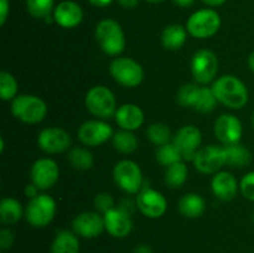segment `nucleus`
<instances>
[{
	"label": "nucleus",
	"mask_w": 254,
	"mask_h": 253,
	"mask_svg": "<svg viewBox=\"0 0 254 253\" xmlns=\"http://www.w3.org/2000/svg\"><path fill=\"white\" fill-rule=\"evenodd\" d=\"M94 206H96V208L99 212H102L104 215L109 210L114 208V198L112 197L111 193L101 192L98 195H96V197H94Z\"/></svg>",
	"instance_id": "e433bc0d"
},
{
	"label": "nucleus",
	"mask_w": 254,
	"mask_h": 253,
	"mask_svg": "<svg viewBox=\"0 0 254 253\" xmlns=\"http://www.w3.org/2000/svg\"><path fill=\"white\" fill-rule=\"evenodd\" d=\"M51 253H79V241L76 233L67 230L57 232L52 242Z\"/></svg>",
	"instance_id": "393cba45"
},
{
	"label": "nucleus",
	"mask_w": 254,
	"mask_h": 253,
	"mask_svg": "<svg viewBox=\"0 0 254 253\" xmlns=\"http://www.w3.org/2000/svg\"><path fill=\"white\" fill-rule=\"evenodd\" d=\"M146 1L151 2V4H159V2H163L165 1V0H146Z\"/></svg>",
	"instance_id": "de8ad7c7"
},
{
	"label": "nucleus",
	"mask_w": 254,
	"mask_h": 253,
	"mask_svg": "<svg viewBox=\"0 0 254 253\" xmlns=\"http://www.w3.org/2000/svg\"><path fill=\"white\" fill-rule=\"evenodd\" d=\"M12 243H14V233L9 228H2L0 231V247H1V250H9V248H11Z\"/></svg>",
	"instance_id": "4c0bfd02"
},
{
	"label": "nucleus",
	"mask_w": 254,
	"mask_h": 253,
	"mask_svg": "<svg viewBox=\"0 0 254 253\" xmlns=\"http://www.w3.org/2000/svg\"><path fill=\"white\" fill-rule=\"evenodd\" d=\"M117 1H118V4L121 5V6H123L124 9H134V7L139 4L140 0H117Z\"/></svg>",
	"instance_id": "a19ab883"
},
{
	"label": "nucleus",
	"mask_w": 254,
	"mask_h": 253,
	"mask_svg": "<svg viewBox=\"0 0 254 253\" xmlns=\"http://www.w3.org/2000/svg\"><path fill=\"white\" fill-rule=\"evenodd\" d=\"M206 202L198 193H186L179 201V211L188 218H197L205 212Z\"/></svg>",
	"instance_id": "b1692460"
},
{
	"label": "nucleus",
	"mask_w": 254,
	"mask_h": 253,
	"mask_svg": "<svg viewBox=\"0 0 254 253\" xmlns=\"http://www.w3.org/2000/svg\"><path fill=\"white\" fill-rule=\"evenodd\" d=\"M193 1H195V0H174V2L181 7L190 6V5L193 4Z\"/></svg>",
	"instance_id": "a18cd8bd"
},
{
	"label": "nucleus",
	"mask_w": 254,
	"mask_h": 253,
	"mask_svg": "<svg viewBox=\"0 0 254 253\" xmlns=\"http://www.w3.org/2000/svg\"><path fill=\"white\" fill-rule=\"evenodd\" d=\"M156 160L163 166H170L183 160V155L174 143L164 144L156 150Z\"/></svg>",
	"instance_id": "7c9ffc66"
},
{
	"label": "nucleus",
	"mask_w": 254,
	"mask_h": 253,
	"mask_svg": "<svg viewBox=\"0 0 254 253\" xmlns=\"http://www.w3.org/2000/svg\"><path fill=\"white\" fill-rule=\"evenodd\" d=\"M112 143H113L114 149L122 154H131L138 149V139L135 134L130 130H124V129H121L113 134Z\"/></svg>",
	"instance_id": "cd10ccee"
},
{
	"label": "nucleus",
	"mask_w": 254,
	"mask_h": 253,
	"mask_svg": "<svg viewBox=\"0 0 254 253\" xmlns=\"http://www.w3.org/2000/svg\"><path fill=\"white\" fill-rule=\"evenodd\" d=\"M56 215V202L47 193H39L30 198L25 208V217L32 227H46Z\"/></svg>",
	"instance_id": "39448f33"
},
{
	"label": "nucleus",
	"mask_w": 254,
	"mask_h": 253,
	"mask_svg": "<svg viewBox=\"0 0 254 253\" xmlns=\"http://www.w3.org/2000/svg\"><path fill=\"white\" fill-rule=\"evenodd\" d=\"M113 178L117 185L127 193H138L143 189V174L135 161L121 160L113 169Z\"/></svg>",
	"instance_id": "6e6552de"
},
{
	"label": "nucleus",
	"mask_w": 254,
	"mask_h": 253,
	"mask_svg": "<svg viewBox=\"0 0 254 253\" xmlns=\"http://www.w3.org/2000/svg\"><path fill=\"white\" fill-rule=\"evenodd\" d=\"M92 5L94 6H98V7H104V6H108L113 2V0H88Z\"/></svg>",
	"instance_id": "79ce46f5"
},
{
	"label": "nucleus",
	"mask_w": 254,
	"mask_h": 253,
	"mask_svg": "<svg viewBox=\"0 0 254 253\" xmlns=\"http://www.w3.org/2000/svg\"><path fill=\"white\" fill-rule=\"evenodd\" d=\"M133 253H153V250L148 245H140L134 250Z\"/></svg>",
	"instance_id": "37998d69"
},
{
	"label": "nucleus",
	"mask_w": 254,
	"mask_h": 253,
	"mask_svg": "<svg viewBox=\"0 0 254 253\" xmlns=\"http://www.w3.org/2000/svg\"><path fill=\"white\" fill-rule=\"evenodd\" d=\"M202 141L201 130L195 126H185L176 131L173 143L183 155V159L193 161Z\"/></svg>",
	"instance_id": "2eb2a0df"
},
{
	"label": "nucleus",
	"mask_w": 254,
	"mask_h": 253,
	"mask_svg": "<svg viewBox=\"0 0 254 253\" xmlns=\"http://www.w3.org/2000/svg\"><path fill=\"white\" fill-rule=\"evenodd\" d=\"M241 193L245 196L247 200L254 201V171L246 174L240 183Z\"/></svg>",
	"instance_id": "c9c22d12"
},
{
	"label": "nucleus",
	"mask_w": 254,
	"mask_h": 253,
	"mask_svg": "<svg viewBox=\"0 0 254 253\" xmlns=\"http://www.w3.org/2000/svg\"><path fill=\"white\" fill-rule=\"evenodd\" d=\"M71 136L64 129L50 126L40 131L37 144L40 149L47 154H60L68 150L71 146Z\"/></svg>",
	"instance_id": "dca6fc26"
},
{
	"label": "nucleus",
	"mask_w": 254,
	"mask_h": 253,
	"mask_svg": "<svg viewBox=\"0 0 254 253\" xmlns=\"http://www.w3.org/2000/svg\"><path fill=\"white\" fill-rule=\"evenodd\" d=\"M218 72V59L211 50H198L191 59V73L198 84H207Z\"/></svg>",
	"instance_id": "1a4fd4ad"
},
{
	"label": "nucleus",
	"mask_w": 254,
	"mask_h": 253,
	"mask_svg": "<svg viewBox=\"0 0 254 253\" xmlns=\"http://www.w3.org/2000/svg\"><path fill=\"white\" fill-rule=\"evenodd\" d=\"M72 228L77 236L83 238H96L106 230L104 217L98 212L86 211L78 213L72 221Z\"/></svg>",
	"instance_id": "f3484780"
},
{
	"label": "nucleus",
	"mask_w": 254,
	"mask_h": 253,
	"mask_svg": "<svg viewBox=\"0 0 254 253\" xmlns=\"http://www.w3.org/2000/svg\"><path fill=\"white\" fill-rule=\"evenodd\" d=\"M136 206L144 216L149 218H159L166 212L168 201L158 190L143 188L136 195Z\"/></svg>",
	"instance_id": "f8f14e48"
},
{
	"label": "nucleus",
	"mask_w": 254,
	"mask_h": 253,
	"mask_svg": "<svg viewBox=\"0 0 254 253\" xmlns=\"http://www.w3.org/2000/svg\"><path fill=\"white\" fill-rule=\"evenodd\" d=\"M113 129L104 121L94 119V121L84 122L77 131L79 141L86 146H99L113 138Z\"/></svg>",
	"instance_id": "9b49d317"
},
{
	"label": "nucleus",
	"mask_w": 254,
	"mask_h": 253,
	"mask_svg": "<svg viewBox=\"0 0 254 253\" xmlns=\"http://www.w3.org/2000/svg\"><path fill=\"white\" fill-rule=\"evenodd\" d=\"M2 150H4V139L0 138V151L2 153Z\"/></svg>",
	"instance_id": "09e8293b"
},
{
	"label": "nucleus",
	"mask_w": 254,
	"mask_h": 253,
	"mask_svg": "<svg viewBox=\"0 0 254 253\" xmlns=\"http://www.w3.org/2000/svg\"><path fill=\"white\" fill-rule=\"evenodd\" d=\"M97 42L104 54L117 56L126 47V36L119 22L113 19H104L98 22L94 31Z\"/></svg>",
	"instance_id": "f03ea898"
},
{
	"label": "nucleus",
	"mask_w": 254,
	"mask_h": 253,
	"mask_svg": "<svg viewBox=\"0 0 254 253\" xmlns=\"http://www.w3.org/2000/svg\"><path fill=\"white\" fill-rule=\"evenodd\" d=\"M11 113L15 118L27 124H36L44 121L47 106L40 97L34 94H20L11 101Z\"/></svg>",
	"instance_id": "7ed1b4c3"
},
{
	"label": "nucleus",
	"mask_w": 254,
	"mask_h": 253,
	"mask_svg": "<svg viewBox=\"0 0 254 253\" xmlns=\"http://www.w3.org/2000/svg\"><path fill=\"white\" fill-rule=\"evenodd\" d=\"M253 221H254V212H253Z\"/></svg>",
	"instance_id": "3c124183"
},
{
	"label": "nucleus",
	"mask_w": 254,
	"mask_h": 253,
	"mask_svg": "<svg viewBox=\"0 0 254 253\" xmlns=\"http://www.w3.org/2000/svg\"><path fill=\"white\" fill-rule=\"evenodd\" d=\"M32 184L39 190H49L60 178V168L55 160L50 158L39 159L32 165L30 171Z\"/></svg>",
	"instance_id": "ddd939ff"
},
{
	"label": "nucleus",
	"mask_w": 254,
	"mask_h": 253,
	"mask_svg": "<svg viewBox=\"0 0 254 253\" xmlns=\"http://www.w3.org/2000/svg\"><path fill=\"white\" fill-rule=\"evenodd\" d=\"M216 98L223 106L232 109H241L248 103V89L238 77L225 74L216 79L211 86Z\"/></svg>",
	"instance_id": "f257e3e1"
},
{
	"label": "nucleus",
	"mask_w": 254,
	"mask_h": 253,
	"mask_svg": "<svg viewBox=\"0 0 254 253\" xmlns=\"http://www.w3.org/2000/svg\"><path fill=\"white\" fill-rule=\"evenodd\" d=\"M213 195L222 201H231L237 195L240 185L237 179L228 171H218L211 181Z\"/></svg>",
	"instance_id": "aec40b11"
},
{
	"label": "nucleus",
	"mask_w": 254,
	"mask_h": 253,
	"mask_svg": "<svg viewBox=\"0 0 254 253\" xmlns=\"http://www.w3.org/2000/svg\"><path fill=\"white\" fill-rule=\"evenodd\" d=\"M9 0H0V25H4L9 15Z\"/></svg>",
	"instance_id": "58836bf2"
},
{
	"label": "nucleus",
	"mask_w": 254,
	"mask_h": 253,
	"mask_svg": "<svg viewBox=\"0 0 254 253\" xmlns=\"http://www.w3.org/2000/svg\"><path fill=\"white\" fill-rule=\"evenodd\" d=\"M87 111L99 119H109L117 112L114 93L106 86H94L87 92L84 98Z\"/></svg>",
	"instance_id": "20e7f679"
},
{
	"label": "nucleus",
	"mask_w": 254,
	"mask_h": 253,
	"mask_svg": "<svg viewBox=\"0 0 254 253\" xmlns=\"http://www.w3.org/2000/svg\"><path fill=\"white\" fill-rule=\"evenodd\" d=\"M196 170L202 174H216L226 165L225 148L218 145H206L198 149L193 159Z\"/></svg>",
	"instance_id": "9d476101"
},
{
	"label": "nucleus",
	"mask_w": 254,
	"mask_h": 253,
	"mask_svg": "<svg viewBox=\"0 0 254 253\" xmlns=\"http://www.w3.org/2000/svg\"><path fill=\"white\" fill-rule=\"evenodd\" d=\"M201 87L198 86V83H186L184 86L180 87V89L178 91V103L181 107H185V108H193L195 109L196 104H197L198 97H200Z\"/></svg>",
	"instance_id": "c756f323"
},
{
	"label": "nucleus",
	"mask_w": 254,
	"mask_h": 253,
	"mask_svg": "<svg viewBox=\"0 0 254 253\" xmlns=\"http://www.w3.org/2000/svg\"><path fill=\"white\" fill-rule=\"evenodd\" d=\"M25 195L29 198L35 197V196L39 195V189H37V186H35L34 184H29V185H26V188H25Z\"/></svg>",
	"instance_id": "ea45409f"
},
{
	"label": "nucleus",
	"mask_w": 254,
	"mask_h": 253,
	"mask_svg": "<svg viewBox=\"0 0 254 253\" xmlns=\"http://www.w3.org/2000/svg\"><path fill=\"white\" fill-rule=\"evenodd\" d=\"M189 176V170L186 164L183 160L179 163L173 164V165L168 166L165 171V176L164 180L165 184L171 189H179L186 183Z\"/></svg>",
	"instance_id": "bb28decb"
},
{
	"label": "nucleus",
	"mask_w": 254,
	"mask_h": 253,
	"mask_svg": "<svg viewBox=\"0 0 254 253\" xmlns=\"http://www.w3.org/2000/svg\"><path fill=\"white\" fill-rule=\"evenodd\" d=\"M106 231L116 238H124L133 230L130 213L123 207H114L103 215Z\"/></svg>",
	"instance_id": "a211bd4d"
},
{
	"label": "nucleus",
	"mask_w": 254,
	"mask_h": 253,
	"mask_svg": "<svg viewBox=\"0 0 254 253\" xmlns=\"http://www.w3.org/2000/svg\"><path fill=\"white\" fill-rule=\"evenodd\" d=\"M54 2L55 0H26L27 11L36 19H45L51 14Z\"/></svg>",
	"instance_id": "f704fd0d"
},
{
	"label": "nucleus",
	"mask_w": 254,
	"mask_h": 253,
	"mask_svg": "<svg viewBox=\"0 0 254 253\" xmlns=\"http://www.w3.org/2000/svg\"><path fill=\"white\" fill-rule=\"evenodd\" d=\"M226 153V165L233 169H243L252 161V154L250 149L243 144L237 143L232 145H223Z\"/></svg>",
	"instance_id": "5701e85b"
},
{
	"label": "nucleus",
	"mask_w": 254,
	"mask_h": 253,
	"mask_svg": "<svg viewBox=\"0 0 254 253\" xmlns=\"http://www.w3.org/2000/svg\"><path fill=\"white\" fill-rule=\"evenodd\" d=\"M213 130L218 141L225 146L241 143L242 139V123L235 114L226 113L218 117L215 122Z\"/></svg>",
	"instance_id": "4468645a"
},
{
	"label": "nucleus",
	"mask_w": 254,
	"mask_h": 253,
	"mask_svg": "<svg viewBox=\"0 0 254 253\" xmlns=\"http://www.w3.org/2000/svg\"><path fill=\"white\" fill-rule=\"evenodd\" d=\"M68 161L72 168L81 171L89 170L94 164L93 154L88 149L82 148V146H74V148L69 149Z\"/></svg>",
	"instance_id": "c85d7f7f"
},
{
	"label": "nucleus",
	"mask_w": 254,
	"mask_h": 253,
	"mask_svg": "<svg viewBox=\"0 0 254 253\" xmlns=\"http://www.w3.org/2000/svg\"><path fill=\"white\" fill-rule=\"evenodd\" d=\"M205 4L210 5V6H220V5L225 4L227 0H202Z\"/></svg>",
	"instance_id": "c03bdc74"
},
{
	"label": "nucleus",
	"mask_w": 254,
	"mask_h": 253,
	"mask_svg": "<svg viewBox=\"0 0 254 253\" xmlns=\"http://www.w3.org/2000/svg\"><path fill=\"white\" fill-rule=\"evenodd\" d=\"M188 39V30L180 24H171L164 29L161 34V44L164 49L176 51L185 45Z\"/></svg>",
	"instance_id": "4be33fe9"
},
{
	"label": "nucleus",
	"mask_w": 254,
	"mask_h": 253,
	"mask_svg": "<svg viewBox=\"0 0 254 253\" xmlns=\"http://www.w3.org/2000/svg\"><path fill=\"white\" fill-rule=\"evenodd\" d=\"M54 20L64 29H73L83 20V10L77 2L64 0L55 7Z\"/></svg>",
	"instance_id": "6ab92c4d"
},
{
	"label": "nucleus",
	"mask_w": 254,
	"mask_h": 253,
	"mask_svg": "<svg viewBox=\"0 0 254 253\" xmlns=\"http://www.w3.org/2000/svg\"><path fill=\"white\" fill-rule=\"evenodd\" d=\"M221 17L212 9H201L193 12L186 22V30L195 39H208L218 32Z\"/></svg>",
	"instance_id": "0eeeda50"
},
{
	"label": "nucleus",
	"mask_w": 254,
	"mask_h": 253,
	"mask_svg": "<svg viewBox=\"0 0 254 253\" xmlns=\"http://www.w3.org/2000/svg\"><path fill=\"white\" fill-rule=\"evenodd\" d=\"M217 102V98L211 87H201L200 97H198L195 111L200 112V113H210L216 108Z\"/></svg>",
	"instance_id": "72a5a7b5"
},
{
	"label": "nucleus",
	"mask_w": 254,
	"mask_h": 253,
	"mask_svg": "<svg viewBox=\"0 0 254 253\" xmlns=\"http://www.w3.org/2000/svg\"><path fill=\"white\" fill-rule=\"evenodd\" d=\"M117 124L124 130H136L144 123V112L134 103H126L117 109L114 114Z\"/></svg>",
	"instance_id": "412c9836"
},
{
	"label": "nucleus",
	"mask_w": 254,
	"mask_h": 253,
	"mask_svg": "<svg viewBox=\"0 0 254 253\" xmlns=\"http://www.w3.org/2000/svg\"><path fill=\"white\" fill-rule=\"evenodd\" d=\"M109 73L114 81L129 88L139 86L144 79L143 67L130 57L114 59L109 64Z\"/></svg>",
	"instance_id": "423d86ee"
},
{
	"label": "nucleus",
	"mask_w": 254,
	"mask_h": 253,
	"mask_svg": "<svg viewBox=\"0 0 254 253\" xmlns=\"http://www.w3.org/2000/svg\"><path fill=\"white\" fill-rule=\"evenodd\" d=\"M17 94V81L10 72H0V98L12 101Z\"/></svg>",
	"instance_id": "473e14b6"
},
{
	"label": "nucleus",
	"mask_w": 254,
	"mask_h": 253,
	"mask_svg": "<svg viewBox=\"0 0 254 253\" xmlns=\"http://www.w3.org/2000/svg\"><path fill=\"white\" fill-rule=\"evenodd\" d=\"M146 136L149 140L155 145L161 146L164 144L170 143L171 131L169 126L164 123H153L146 129Z\"/></svg>",
	"instance_id": "2f4dec72"
},
{
	"label": "nucleus",
	"mask_w": 254,
	"mask_h": 253,
	"mask_svg": "<svg viewBox=\"0 0 254 253\" xmlns=\"http://www.w3.org/2000/svg\"><path fill=\"white\" fill-rule=\"evenodd\" d=\"M22 217V206L14 197H4L0 202V221L5 225H14Z\"/></svg>",
	"instance_id": "a878e982"
},
{
	"label": "nucleus",
	"mask_w": 254,
	"mask_h": 253,
	"mask_svg": "<svg viewBox=\"0 0 254 253\" xmlns=\"http://www.w3.org/2000/svg\"><path fill=\"white\" fill-rule=\"evenodd\" d=\"M248 66H250L251 71L254 73V51L250 55V57H248Z\"/></svg>",
	"instance_id": "49530a36"
},
{
	"label": "nucleus",
	"mask_w": 254,
	"mask_h": 253,
	"mask_svg": "<svg viewBox=\"0 0 254 253\" xmlns=\"http://www.w3.org/2000/svg\"><path fill=\"white\" fill-rule=\"evenodd\" d=\"M252 126H253V129H254V112L252 113Z\"/></svg>",
	"instance_id": "8fccbe9b"
}]
</instances>
